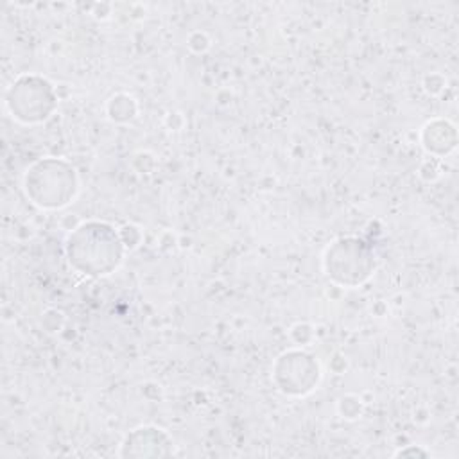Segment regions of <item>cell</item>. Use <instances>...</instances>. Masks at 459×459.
Masks as SVG:
<instances>
[{
    "label": "cell",
    "mask_w": 459,
    "mask_h": 459,
    "mask_svg": "<svg viewBox=\"0 0 459 459\" xmlns=\"http://www.w3.org/2000/svg\"><path fill=\"white\" fill-rule=\"evenodd\" d=\"M93 244V222L77 228L68 238L70 262L88 274H106L120 260V240L117 233L104 224L97 246Z\"/></svg>",
    "instance_id": "obj_1"
}]
</instances>
